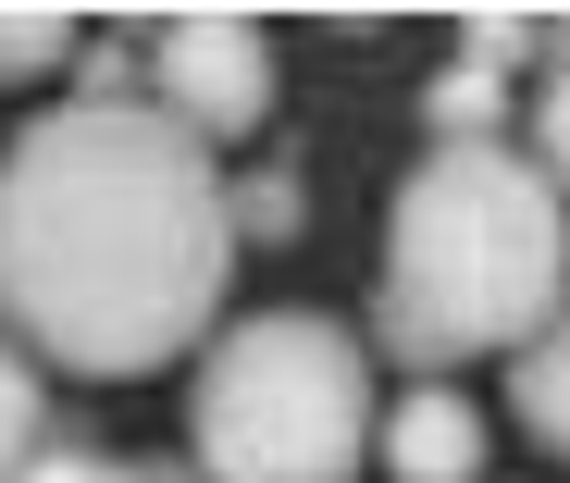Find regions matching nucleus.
Returning <instances> with one entry per match:
<instances>
[{
    "instance_id": "1",
    "label": "nucleus",
    "mask_w": 570,
    "mask_h": 483,
    "mask_svg": "<svg viewBox=\"0 0 570 483\" xmlns=\"http://www.w3.org/2000/svg\"><path fill=\"white\" fill-rule=\"evenodd\" d=\"M236 273V186L161 100H62L0 149V323L50 372L137 384L186 359Z\"/></svg>"
},
{
    "instance_id": "2",
    "label": "nucleus",
    "mask_w": 570,
    "mask_h": 483,
    "mask_svg": "<svg viewBox=\"0 0 570 483\" xmlns=\"http://www.w3.org/2000/svg\"><path fill=\"white\" fill-rule=\"evenodd\" d=\"M570 298V199L509 137H434L385 199V273H372V347L446 384L459 359H521Z\"/></svg>"
},
{
    "instance_id": "3",
    "label": "nucleus",
    "mask_w": 570,
    "mask_h": 483,
    "mask_svg": "<svg viewBox=\"0 0 570 483\" xmlns=\"http://www.w3.org/2000/svg\"><path fill=\"white\" fill-rule=\"evenodd\" d=\"M372 359L323 310H248L186 384V459L212 483H347L372 459Z\"/></svg>"
},
{
    "instance_id": "4",
    "label": "nucleus",
    "mask_w": 570,
    "mask_h": 483,
    "mask_svg": "<svg viewBox=\"0 0 570 483\" xmlns=\"http://www.w3.org/2000/svg\"><path fill=\"white\" fill-rule=\"evenodd\" d=\"M149 87L199 149H236V137L273 125V38L236 26V13H186V26L149 38Z\"/></svg>"
},
{
    "instance_id": "5",
    "label": "nucleus",
    "mask_w": 570,
    "mask_h": 483,
    "mask_svg": "<svg viewBox=\"0 0 570 483\" xmlns=\"http://www.w3.org/2000/svg\"><path fill=\"white\" fill-rule=\"evenodd\" d=\"M372 459L397 483H484V410H471L459 384H410L385 410V434H372Z\"/></svg>"
},
{
    "instance_id": "6",
    "label": "nucleus",
    "mask_w": 570,
    "mask_h": 483,
    "mask_svg": "<svg viewBox=\"0 0 570 483\" xmlns=\"http://www.w3.org/2000/svg\"><path fill=\"white\" fill-rule=\"evenodd\" d=\"M509 410H521V434H533L546 459H570V298H558V323L509 359Z\"/></svg>"
},
{
    "instance_id": "7",
    "label": "nucleus",
    "mask_w": 570,
    "mask_h": 483,
    "mask_svg": "<svg viewBox=\"0 0 570 483\" xmlns=\"http://www.w3.org/2000/svg\"><path fill=\"white\" fill-rule=\"evenodd\" d=\"M422 125H434V137H509V75H497V62H446V75L422 87Z\"/></svg>"
},
{
    "instance_id": "8",
    "label": "nucleus",
    "mask_w": 570,
    "mask_h": 483,
    "mask_svg": "<svg viewBox=\"0 0 570 483\" xmlns=\"http://www.w3.org/2000/svg\"><path fill=\"white\" fill-rule=\"evenodd\" d=\"M50 446V397H38V359L0 347V483H26V459Z\"/></svg>"
},
{
    "instance_id": "9",
    "label": "nucleus",
    "mask_w": 570,
    "mask_h": 483,
    "mask_svg": "<svg viewBox=\"0 0 570 483\" xmlns=\"http://www.w3.org/2000/svg\"><path fill=\"white\" fill-rule=\"evenodd\" d=\"M87 38L62 26V13H0V87H26V75H62Z\"/></svg>"
},
{
    "instance_id": "10",
    "label": "nucleus",
    "mask_w": 570,
    "mask_h": 483,
    "mask_svg": "<svg viewBox=\"0 0 570 483\" xmlns=\"http://www.w3.org/2000/svg\"><path fill=\"white\" fill-rule=\"evenodd\" d=\"M298 174H285V161H261V174H236V236H261V248H285V236H298Z\"/></svg>"
},
{
    "instance_id": "11",
    "label": "nucleus",
    "mask_w": 570,
    "mask_h": 483,
    "mask_svg": "<svg viewBox=\"0 0 570 483\" xmlns=\"http://www.w3.org/2000/svg\"><path fill=\"white\" fill-rule=\"evenodd\" d=\"M75 87H87V100H100V112H125L137 87H149V50H137L125 26H112V38H87V50H75Z\"/></svg>"
},
{
    "instance_id": "12",
    "label": "nucleus",
    "mask_w": 570,
    "mask_h": 483,
    "mask_svg": "<svg viewBox=\"0 0 570 483\" xmlns=\"http://www.w3.org/2000/svg\"><path fill=\"white\" fill-rule=\"evenodd\" d=\"M26 483H137V459H112V446H87V434H50V446L26 459Z\"/></svg>"
},
{
    "instance_id": "13",
    "label": "nucleus",
    "mask_w": 570,
    "mask_h": 483,
    "mask_svg": "<svg viewBox=\"0 0 570 483\" xmlns=\"http://www.w3.org/2000/svg\"><path fill=\"white\" fill-rule=\"evenodd\" d=\"M533 161H546V186L570 199V75H546V87H533Z\"/></svg>"
},
{
    "instance_id": "14",
    "label": "nucleus",
    "mask_w": 570,
    "mask_h": 483,
    "mask_svg": "<svg viewBox=\"0 0 570 483\" xmlns=\"http://www.w3.org/2000/svg\"><path fill=\"white\" fill-rule=\"evenodd\" d=\"M459 62H497V75H509V62H533V26H521V13H471Z\"/></svg>"
},
{
    "instance_id": "15",
    "label": "nucleus",
    "mask_w": 570,
    "mask_h": 483,
    "mask_svg": "<svg viewBox=\"0 0 570 483\" xmlns=\"http://www.w3.org/2000/svg\"><path fill=\"white\" fill-rule=\"evenodd\" d=\"M137 483H212L199 459H137Z\"/></svg>"
},
{
    "instance_id": "16",
    "label": "nucleus",
    "mask_w": 570,
    "mask_h": 483,
    "mask_svg": "<svg viewBox=\"0 0 570 483\" xmlns=\"http://www.w3.org/2000/svg\"><path fill=\"white\" fill-rule=\"evenodd\" d=\"M533 50H546V75H570V26H533Z\"/></svg>"
}]
</instances>
